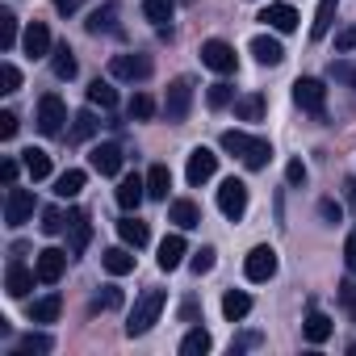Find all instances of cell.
<instances>
[{"label":"cell","instance_id":"obj_1","mask_svg":"<svg viewBox=\"0 0 356 356\" xmlns=\"http://www.w3.org/2000/svg\"><path fill=\"white\" fill-rule=\"evenodd\" d=\"M222 151H231L235 159H243V168H252V172L268 168V159H273L268 138H252V134H243V130H227V134H222Z\"/></svg>","mask_w":356,"mask_h":356},{"label":"cell","instance_id":"obj_2","mask_svg":"<svg viewBox=\"0 0 356 356\" xmlns=\"http://www.w3.org/2000/svg\"><path fill=\"white\" fill-rule=\"evenodd\" d=\"M163 289H147L138 302H134V310H130V318H126V335L134 339V335H147L155 323H159V314H163Z\"/></svg>","mask_w":356,"mask_h":356},{"label":"cell","instance_id":"obj_3","mask_svg":"<svg viewBox=\"0 0 356 356\" xmlns=\"http://www.w3.org/2000/svg\"><path fill=\"white\" fill-rule=\"evenodd\" d=\"M189 109H193V80H189V76H176V80L168 84L163 113H168V122H176V126H181V122L189 118Z\"/></svg>","mask_w":356,"mask_h":356},{"label":"cell","instance_id":"obj_4","mask_svg":"<svg viewBox=\"0 0 356 356\" xmlns=\"http://www.w3.org/2000/svg\"><path fill=\"white\" fill-rule=\"evenodd\" d=\"M293 101H298V109H306L310 118H327V88H323V80H298L293 84Z\"/></svg>","mask_w":356,"mask_h":356},{"label":"cell","instance_id":"obj_5","mask_svg":"<svg viewBox=\"0 0 356 356\" xmlns=\"http://www.w3.org/2000/svg\"><path fill=\"white\" fill-rule=\"evenodd\" d=\"M202 63H206L210 72H218V76H231V72L239 67V59H235V47H231V42H222V38H210V42H202Z\"/></svg>","mask_w":356,"mask_h":356},{"label":"cell","instance_id":"obj_6","mask_svg":"<svg viewBox=\"0 0 356 356\" xmlns=\"http://www.w3.org/2000/svg\"><path fill=\"white\" fill-rule=\"evenodd\" d=\"M243 273H248V281H256V285L273 281V277H277V252H273L268 243L252 248V252H248V260H243Z\"/></svg>","mask_w":356,"mask_h":356},{"label":"cell","instance_id":"obj_7","mask_svg":"<svg viewBox=\"0 0 356 356\" xmlns=\"http://www.w3.org/2000/svg\"><path fill=\"white\" fill-rule=\"evenodd\" d=\"M218 210L239 222V218L248 214V185L235 181V176H231V181H222V185H218Z\"/></svg>","mask_w":356,"mask_h":356},{"label":"cell","instance_id":"obj_8","mask_svg":"<svg viewBox=\"0 0 356 356\" xmlns=\"http://www.w3.org/2000/svg\"><path fill=\"white\" fill-rule=\"evenodd\" d=\"M109 76L113 80H126V84H138L151 76V59L147 55H113L109 59Z\"/></svg>","mask_w":356,"mask_h":356},{"label":"cell","instance_id":"obj_9","mask_svg":"<svg viewBox=\"0 0 356 356\" xmlns=\"http://www.w3.org/2000/svg\"><path fill=\"white\" fill-rule=\"evenodd\" d=\"M63 122H67V105H63L55 92H47V97L38 101V130H42L47 138H55V134H63Z\"/></svg>","mask_w":356,"mask_h":356},{"label":"cell","instance_id":"obj_10","mask_svg":"<svg viewBox=\"0 0 356 356\" xmlns=\"http://www.w3.org/2000/svg\"><path fill=\"white\" fill-rule=\"evenodd\" d=\"M30 218H34V193L9 185V193H5V222L9 227H26Z\"/></svg>","mask_w":356,"mask_h":356},{"label":"cell","instance_id":"obj_11","mask_svg":"<svg viewBox=\"0 0 356 356\" xmlns=\"http://www.w3.org/2000/svg\"><path fill=\"white\" fill-rule=\"evenodd\" d=\"M67 256H72V252H63V248H42L38 260H34L38 281H42V285H55V281L63 277V268H67Z\"/></svg>","mask_w":356,"mask_h":356},{"label":"cell","instance_id":"obj_12","mask_svg":"<svg viewBox=\"0 0 356 356\" xmlns=\"http://www.w3.org/2000/svg\"><path fill=\"white\" fill-rule=\"evenodd\" d=\"M214 172H218V155H214L210 147H193V151H189V168H185L189 185H206Z\"/></svg>","mask_w":356,"mask_h":356},{"label":"cell","instance_id":"obj_13","mask_svg":"<svg viewBox=\"0 0 356 356\" xmlns=\"http://www.w3.org/2000/svg\"><path fill=\"white\" fill-rule=\"evenodd\" d=\"M118 206L130 214V210H138V202L147 197V176H138V172H130V176H122V181H118Z\"/></svg>","mask_w":356,"mask_h":356},{"label":"cell","instance_id":"obj_14","mask_svg":"<svg viewBox=\"0 0 356 356\" xmlns=\"http://www.w3.org/2000/svg\"><path fill=\"white\" fill-rule=\"evenodd\" d=\"M88 159H92V172H101V176H118L122 172V147L118 143H97Z\"/></svg>","mask_w":356,"mask_h":356},{"label":"cell","instance_id":"obj_15","mask_svg":"<svg viewBox=\"0 0 356 356\" xmlns=\"http://www.w3.org/2000/svg\"><path fill=\"white\" fill-rule=\"evenodd\" d=\"M22 47H26V55H30V59H47V55L55 51V47H51V30H47L42 22H30V26H26Z\"/></svg>","mask_w":356,"mask_h":356},{"label":"cell","instance_id":"obj_16","mask_svg":"<svg viewBox=\"0 0 356 356\" xmlns=\"http://www.w3.org/2000/svg\"><path fill=\"white\" fill-rule=\"evenodd\" d=\"M185 256H189V243H185V235H168V239L159 243V268H163V273L181 268V264H185Z\"/></svg>","mask_w":356,"mask_h":356},{"label":"cell","instance_id":"obj_17","mask_svg":"<svg viewBox=\"0 0 356 356\" xmlns=\"http://www.w3.org/2000/svg\"><path fill=\"white\" fill-rule=\"evenodd\" d=\"M260 22H264L268 30H277V34H293V30H298V13H293V5H268V9L260 13Z\"/></svg>","mask_w":356,"mask_h":356},{"label":"cell","instance_id":"obj_18","mask_svg":"<svg viewBox=\"0 0 356 356\" xmlns=\"http://www.w3.org/2000/svg\"><path fill=\"white\" fill-rule=\"evenodd\" d=\"M67 231H72V239H67V252H72V256H80V252L88 248V239H92L88 214H84V210H72V214H67Z\"/></svg>","mask_w":356,"mask_h":356},{"label":"cell","instance_id":"obj_19","mask_svg":"<svg viewBox=\"0 0 356 356\" xmlns=\"http://www.w3.org/2000/svg\"><path fill=\"white\" fill-rule=\"evenodd\" d=\"M101 264H105L109 277H126V273H134V252H130V243H122V248H105V252H101Z\"/></svg>","mask_w":356,"mask_h":356},{"label":"cell","instance_id":"obj_20","mask_svg":"<svg viewBox=\"0 0 356 356\" xmlns=\"http://www.w3.org/2000/svg\"><path fill=\"white\" fill-rule=\"evenodd\" d=\"M252 55H256V63H264V67H277V63L285 59V47H281L273 34H256V38H252Z\"/></svg>","mask_w":356,"mask_h":356},{"label":"cell","instance_id":"obj_21","mask_svg":"<svg viewBox=\"0 0 356 356\" xmlns=\"http://www.w3.org/2000/svg\"><path fill=\"white\" fill-rule=\"evenodd\" d=\"M34 281H38V273L22 268V264L13 260V264H9V273H5V293H9V298H26V293L34 289Z\"/></svg>","mask_w":356,"mask_h":356},{"label":"cell","instance_id":"obj_22","mask_svg":"<svg viewBox=\"0 0 356 356\" xmlns=\"http://www.w3.org/2000/svg\"><path fill=\"white\" fill-rule=\"evenodd\" d=\"M172 222L181 227V231H193V227H202V210H197V202H189V197H176V202H172Z\"/></svg>","mask_w":356,"mask_h":356},{"label":"cell","instance_id":"obj_23","mask_svg":"<svg viewBox=\"0 0 356 356\" xmlns=\"http://www.w3.org/2000/svg\"><path fill=\"white\" fill-rule=\"evenodd\" d=\"M118 235H122V243H130L134 252H138V248H147V239H151L147 222H138V218H130V214H126V218L118 222Z\"/></svg>","mask_w":356,"mask_h":356},{"label":"cell","instance_id":"obj_24","mask_svg":"<svg viewBox=\"0 0 356 356\" xmlns=\"http://www.w3.org/2000/svg\"><path fill=\"white\" fill-rule=\"evenodd\" d=\"M168 189H172V172H168V163H155V168L147 172V197L163 202V197H168Z\"/></svg>","mask_w":356,"mask_h":356},{"label":"cell","instance_id":"obj_25","mask_svg":"<svg viewBox=\"0 0 356 356\" xmlns=\"http://www.w3.org/2000/svg\"><path fill=\"white\" fill-rule=\"evenodd\" d=\"M302 335H306L310 343H327V339H331V318H327L323 310H310V314H306V327H302Z\"/></svg>","mask_w":356,"mask_h":356},{"label":"cell","instance_id":"obj_26","mask_svg":"<svg viewBox=\"0 0 356 356\" xmlns=\"http://www.w3.org/2000/svg\"><path fill=\"white\" fill-rule=\"evenodd\" d=\"M335 9H339V0H318V13H314V22H310V38H314V42L327 38V30H331V22H335Z\"/></svg>","mask_w":356,"mask_h":356},{"label":"cell","instance_id":"obj_27","mask_svg":"<svg viewBox=\"0 0 356 356\" xmlns=\"http://www.w3.org/2000/svg\"><path fill=\"white\" fill-rule=\"evenodd\" d=\"M59 310H63L59 293H47V298H38V302L30 306V323H55V318H59Z\"/></svg>","mask_w":356,"mask_h":356},{"label":"cell","instance_id":"obj_28","mask_svg":"<svg viewBox=\"0 0 356 356\" xmlns=\"http://www.w3.org/2000/svg\"><path fill=\"white\" fill-rule=\"evenodd\" d=\"M214 348V339H210V331L206 327H193L185 339H181V356H206Z\"/></svg>","mask_w":356,"mask_h":356},{"label":"cell","instance_id":"obj_29","mask_svg":"<svg viewBox=\"0 0 356 356\" xmlns=\"http://www.w3.org/2000/svg\"><path fill=\"white\" fill-rule=\"evenodd\" d=\"M22 163H26V172L34 176V181H47V176H51V155H47V151H38V147L22 151Z\"/></svg>","mask_w":356,"mask_h":356},{"label":"cell","instance_id":"obj_30","mask_svg":"<svg viewBox=\"0 0 356 356\" xmlns=\"http://www.w3.org/2000/svg\"><path fill=\"white\" fill-rule=\"evenodd\" d=\"M84 181H88V176L80 172V168H67L63 176H59V181H55V193L67 202V197H80V189H84Z\"/></svg>","mask_w":356,"mask_h":356},{"label":"cell","instance_id":"obj_31","mask_svg":"<svg viewBox=\"0 0 356 356\" xmlns=\"http://www.w3.org/2000/svg\"><path fill=\"white\" fill-rule=\"evenodd\" d=\"M51 67H55V76H59V80H72V76H76V55H72V47H67V42H59V47L51 51Z\"/></svg>","mask_w":356,"mask_h":356},{"label":"cell","instance_id":"obj_32","mask_svg":"<svg viewBox=\"0 0 356 356\" xmlns=\"http://www.w3.org/2000/svg\"><path fill=\"white\" fill-rule=\"evenodd\" d=\"M235 118H239V122H260V118H264V97H260V92L239 97V101H235Z\"/></svg>","mask_w":356,"mask_h":356},{"label":"cell","instance_id":"obj_33","mask_svg":"<svg viewBox=\"0 0 356 356\" xmlns=\"http://www.w3.org/2000/svg\"><path fill=\"white\" fill-rule=\"evenodd\" d=\"M248 310H252V298H248L243 289H231V293L222 298V314H227L231 323H239V318H248Z\"/></svg>","mask_w":356,"mask_h":356},{"label":"cell","instance_id":"obj_34","mask_svg":"<svg viewBox=\"0 0 356 356\" xmlns=\"http://www.w3.org/2000/svg\"><path fill=\"white\" fill-rule=\"evenodd\" d=\"M88 105L113 109V105H118V88H113L109 80H92V84H88Z\"/></svg>","mask_w":356,"mask_h":356},{"label":"cell","instance_id":"obj_35","mask_svg":"<svg viewBox=\"0 0 356 356\" xmlns=\"http://www.w3.org/2000/svg\"><path fill=\"white\" fill-rule=\"evenodd\" d=\"M206 105H210V109H227V105H235V88H231L227 80L210 84V88H206Z\"/></svg>","mask_w":356,"mask_h":356},{"label":"cell","instance_id":"obj_36","mask_svg":"<svg viewBox=\"0 0 356 356\" xmlns=\"http://www.w3.org/2000/svg\"><path fill=\"white\" fill-rule=\"evenodd\" d=\"M113 22H118V5H105V9H97L84 26H88V34H105V30H113Z\"/></svg>","mask_w":356,"mask_h":356},{"label":"cell","instance_id":"obj_37","mask_svg":"<svg viewBox=\"0 0 356 356\" xmlns=\"http://www.w3.org/2000/svg\"><path fill=\"white\" fill-rule=\"evenodd\" d=\"M38 227H42V235H63V231H67V214H63L59 206H47Z\"/></svg>","mask_w":356,"mask_h":356},{"label":"cell","instance_id":"obj_38","mask_svg":"<svg viewBox=\"0 0 356 356\" xmlns=\"http://www.w3.org/2000/svg\"><path fill=\"white\" fill-rule=\"evenodd\" d=\"M51 348H55V343H51V335H42V331H30V335L17 343V356H34V352L42 356V352H51Z\"/></svg>","mask_w":356,"mask_h":356},{"label":"cell","instance_id":"obj_39","mask_svg":"<svg viewBox=\"0 0 356 356\" xmlns=\"http://www.w3.org/2000/svg\"><path fill=\"white\" fill-rule=\"evenodd\" d=\"M143 17L155 22V26L172 22V0H143Z\"/></svg>","mask_w":356,"mask_h":356},{"label":"cell","instance_id":"obj_40","mask_svg":"<svg viewBox=\"0 0 356 356\" xmlns=\"http://www.w3.org/2000/svg\"><path fill=\"white\" fill-rule=\"evenodd\" d=\"M72 122H76V126H72V138H76V143H84V138H92V134H97V126H101V122H97V118H92L88 109H80V113H76Z\"/></svg>","mask_w":356,"mask_h":356},{"label":"cell","instance_id":"obj_41","mask_svg":"<svg viewBox=\"0 0 356 356\" xmlns=\"http://www.w3.org/2000/svg\"><path fill=\"white\" fill-rule=\"evenodd\" d=\"M13 42H17V17L9 9H0V47L13 51Z\"/></svg>","mask_w":356,"mask_h":356},{"label":"cell","instance_id":"obj_42","mask_svg":"<svg viewBox=\"0 0 356 356\" xmlns=\"http://www.w3.org/2000/svg\"><path fill=\"white\" fill-rule=\"evenodd\" d=\"M126 113H130V118H138V122H147V118H155V101H151L147 92H134Z\"/></svg>","mask_w":356,"mask_h":356},{"label":"cell","instance_id":"obj_43","mask_svg":"<svg viewBox=\"0 0 356 356\" xmlns=\"http://www.w3.org/2000/svg\"><path fill=\"white\" fill-rule=\"evenodd\" d=\"M22 88V72L13 63H0V92H17Z\"/></svg>","mask_w":356,"mask_h":356},{"label":"cell","instance_id":"obj_44","mask_svg":"<svg viewBox=\"0 0 356 356\" xmlns=\"http://www.w3.org/2000/svg\"><path fill=\"white\" fill-rule=\"evenodd\" d=\"M214 256H218L214 248H202V252H193V260H189V268H193L197 277H206V273L214 268Z\"/></svg>","mask_w":356,"mask_h":356},{"label":"cell","instance_id":"obj_45","mask_svg":"<svg viewBox=\"0 0 356 356\" xmlns=\"http://www.w3.org/2000/svg\"><path fill=\"white\" fill-rule=\"evenodd\" d=\"M92 310H122V289H105V293H97L92 298Z\"/></svg>","mask_w":356,"mask_h":356},{"label":"cell","instance_id":"obj_46","mask_svg":"<svg viewBox=\"0 0 356 356\" xmlns=\"http://www.w3.org/2000/svg\"><path fill=\"white\" fill-rule=\"evenodd\" d=\"M339 302H343V310L356 318V277H348V281L339 285Z\"/></svg>","mask_w":356,"mask_h":356},{"label":"cell","instance_id":"obj_47","mask_svg":"<svg viewBox=\"0 0 356 356\" xmlns=\"http://www.w3.org/2000/svg\"><path fill=\"white\" fill-rule=\"evenodd\" d=\"M331 76H335V80H343L348 88H356V67H348L343 59H335V63H331Z\"/></svg>","mask_w":356,"mask_h":356},{"label":"cell","instance_id":"obj_48","mask_svg":"<svg viewBox=\"0 0 356 356\" xmlns=\"http://www.w3.org/2000/svg\"><path fill=\"white\" fill-rule=\"evenodd\" d=\"M285 181H289V185H306V163H302V159H289V163H285Z\"/></svg>","mask_w":356,"mask_h":356},{"label":"cell","instance_id":"obj_49","mask_svg":"<svg viewBox=\"0 0 356 356\" xmlns=\"http://www.w3.org/2000/svg\"><path fill=\"white\" fill-rule=\"evenodd\" d=\"M335 51H339V55H348V51H356V30H352V26L335 34Z\"/></svg>","mask_w":356,"mask_h":356},{"label":"cell","instance_id":"obj_50","mask_svg":"<svg viewBox=\"0 0 356 356\" xmlns=\"http://www.w3.org/2000/svg\"><path fill=\"white\" fill-rule=\"evenodd\" d=\"M13 134H17V113L5 109V113H0V138H13Z\"/></svg>","mask_w":356,"mask_h":356},{"label":"cell","instance_id":"obj_51","mask_svg":"<svg viewBox=\"0 0 356 356\" xmlns=\"http://www.w3.org/2000/svg\"><path fill=\"white\" fill-rule=\"evenodd\" d=\"M318 214H323L327 222H339V214H343V210H339V202H331V197H323V202H318Z\"/></svg>","mask_w":356,"mask_h":356},{"label":"cell","instance_id":"obj_52","mask_svg":"<svg viewBox=\"0 0 356 356\" xmlns=\"http://www.w3.org/2000/svg\"><path fill=\"white\" fill-rule=\"evenodd\" d=\"M0 181H5V189L17 185V159H5V163H0Z\"/></svg>","mask_w":356,"mask_h":356},{"label":"cell","instance_id":"obj_53","mask_svg":"<svg viewBox=\"0 0 356 356\" xmlns=\"http://www.w3.org/2000/svg\"><path fill=\"white\" fill-rule=\"evenodd\" d=\"M256 343H260V335H243V339L231 343V352H243V348H256Z\"/></svg>","mask_w":356,"mask_h":356},{"label":"cell","instance_id":"obj_54","mask_svg":"<svg viewBox=\"0 0 356 356\" xmlns=\"http://www.w3.org/2000/svg\"><path fill=\"white\" fill-rule=\"evenodd\" d=\"M343 256H348V268H356V235H348V243H343Z\"/></svg>","mask_w":356,"mask_h":356},{"label":"cell","instance_id":"obj_55","mask_svg":"<svg viewBox=\"0 0 356 356\" xmlns=\"http://www.w3.org/2000/svg\"><path fill=\"white\" fill-rule=\"evenodd\" d=\"M181 318L193 323V318H197V302H185V306H181Z\"/></svg>","mask_w":356,"mask_h":356},{"label":"cell","instance_id":"obj_56","mask_svg":"<svg viewBox=\"0 0 356 356\" xmlns=\"http://www.w3.org/2000/svg\"><path fill=\"white\" fill-rule=\"evenodd\" d=\"M55 9H59L63 17H72V13H76V0H55Z\"/></svg>","mask_w":356,"mask_h":356},{"label":"cell","instance_id":"obj_57","mask_svg":"<svg viewBox=\"0 0 356 356\" xmlns=\"http://www.w3.org/2000/svg\"><path fill=\"white\" fill-rule=\"evenodd\" d=\"M352 197H356V189H352Z\"/></svg>","mask_w":356,"mask_h":356}]
</instances>
